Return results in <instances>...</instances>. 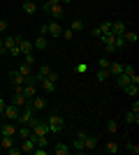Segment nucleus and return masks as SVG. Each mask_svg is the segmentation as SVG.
Masks as SVG:
<instances>
[{
	"label": "nucleus",
	"mask_w": 139,
	"mask_h": 155,
	"mask_svg": "<svg viewBox=\"0 0 139 155\" xmlns=\"http://www.w3.org/2000/svg\"><path fill=\"white\" fill-rule=\"evenodd\" d=\"M46 123H49V132H56V134H58L60 130H63V118H60L58 114H49Z\"/></svg>",
	"instance_id": "obj_1"
},
{
	"label": "nucleus",
	"mask_w": 139,
	"mask_h": 155,
	"mask_svg": "<svg viewBox=\"0 0 139 155\" xmlns=\"http://www.w3.org/2000/svg\"><path fill=\"white\" fill-rule=\"evenodd\" d=\"M46 35H51V37H60V35H63V26H60L56 19L49 21V23H46Z\"/></svg>",
	"instance_id": "obj_2"
},
{
	"label": "nucleus",
	"mask_w": 139,
	"mask_h": 155,
	"mask_svg": "<svg viewBox=\"0 0 139 155\" xmlns=\"http://www.w3.org/2000/svg\"><path fill=\"white\" fill-rule=\"evenodd\" d=\"M30 130H33L35 137H46V134H49V123H46V120H37Z\"/></svg>",
	"instance_id": "obj_3"
},
{
	"label": "nucleus",
	"mask_w": 139,
	"mask_h": 155,
	"mask_svg": "<svg viewBox=\"0 0 139 155\" xmlns=\"http://www.w3.org/2000/svg\"><path fill=\"white\" fill-rule=\"evenodd\" d=\"M19 111H21V107H16V104H5L2 114H5V118H9V120H16Z\"/></svg>",
	"instance_id": "obj_4"
},
{
	"label": "nucleus",
	"mask_w": 139,
	"mask_h": 155,
	"mask_svg": "<svg viewBox=\"0 0 139 155\" xmlns=\"http://www.w3.org/2000/svg\"><path fill=\"white\" fill-rule=\"evenodd\" d=\"M84 137H86V132H84V130H79V134L74 137V143H72V148L77 150V153H86V148H84Z\"/></svg>",
	"instance_id": "obj_5"
},
{
	"label": "nucleus",
	"mask_w": 139,
	"mask_h": 155,
	"mask_svg": "<svg viewBox=\"0 0 139 155\" xmlns=\"http://www.w3.org/2000/svg\"><path fill=\"white\" fill-rule=\"evenodd\" d=\"M21 141H23L21 143V153H33L35 150V137L33 134L28 137V139H21Z\"/></svg>",
	"instance_id": "obj_6"
},
{
	"label": "nucleus",
	"mask_w": 139,
	"mask_h": 155,
	"mask_svg": "<svg viewBox=\"0 0 139 155\" xmlns=\"http://www.w3.org/2000/svg\"><path fill=\"white\" fill-rule=\"evenodd\" d=\"M84 148H86V153H91V150L98 148V139H95V137H91L88 132H86V137H84Z\"/></svg>",
	"instance_id": "obj_7"
},
{
	"label": "nucleus",
	"mask_w": 139,
	"mask_h": 155,
	"mask_svg": "<svg viewBox=\"0 0 139 155\" xmlns=\"http://www.w3.org/2000/svg\"><path fill=\"white\" fill-rule=\"evenodd\" d=\"M19 49H21V56H23V53H33V51H35L33 42H28L26 37H21V39H19Z\"/></svg>",
	"instance_id": "obj_8"
},
{
	"label": "nucleus",
	"mask_w": 139,
	"mask_h": 155,
	"mask_svg": "<svg viewBox=\"0 0 139 155\" xmlns=\"http://www.w3.org/2000/svg\"><path fill=\"white\" fill-rule=\"evenodd\" d=\"M21 93H23V97H26V100H33V97L37 95V91H35L33 84H23V86H21Z\"/></svg>",
	"instance_id": "obj_9"
},
{
	"label": "nucleus",
	"mask_w": 139,
	"mask_h": 155,
	"mask_svg": "<svg viewBox=\"0 0 139 155\" xmlns=\"http://www.w3.org/2000/svg\"><path fill=\"white\" fill-rule=\"evenodd\" d=\"M104 32H111V21H104L102 26H98L95 30H93V35H95V37H100V35H104Z\"/></svg>",
	"instance_id": "obj_10"
},
{
	"label": "nucleus",
	"mask_w": 139,
	"mask_h": 155,
	"mask_svg": "<svg viewBox=\"0 0 139 155\" xmlns=\"http://www.w3.org/2000/svg\"><path fill=\"white\" fill-rule=\"evenodd\" d=\"M16 130H19V127H16L14 123H5V125H0V134H9V137H14V134H16Z\"/></svg>",
	"instance_id": "obj_11"
},
{
	"label": "nucleus",
	"mask_w": 139,
	"mask_h": 155,
	"mask_svg": "<svg viewBox=\"0 0 139 155\" xmlns=\"http://www.w3.org/2000/svg\"><path fill=\"white\" fill-rule=\"evenodd\" d=\"M30 104H33L35 111H40V109H44V107H46V100H44V97H40V95H35L33 100H30Z\"/></svg>",
	"instance_id": "obj_12"
},
{
	"label": "nucleus",
	"mask_w": 139,
	"mask_h": 155,
	"mask_svg": "<svg viewBox=\"0 0 139 155\" xmlns=\"http://www.w3.org/2000/svg\"><path fill=\"white\" fill-rule=\"evenodd\" d=\"M125 30H127V28H125V23H123V21H116V23L111 21V32H114V35H118V37H121Z\"/></svg>",
	"instance_id": "obj_13"
},
{
	"label": "nucleus",
	"mask_w": 139,
	"mask_h": 155,
	"mask_svg": "<svg viewBox=\"0 0 139 155\" xmlns=\"http://www.w3.org/2000/svg\"><path fill=\"white\" fill-rule=\"evenodd\" d=\"M40 84H42V91L44 93H53L56 91V81H51V79H42Z\"/></svg>",
	"instance_id": "obj_14"
},
{
	"label": "nucleus",
	"mask_w": 139,
	"mask_h": 155,
	"mask_svg": "<svg viewBox=\"0 0 139 155\" xmlns=\"http://www.w3.org/2000/svg\"><path fill=\"white\" fill-rule=\"evenodd\" d=\"M49 14H51L53 19H63V14H65V12H63V2H58V5H53L51 9H49Z\"/></svg>",
	"instance_id": "obj_15"
},
{
	"label": "nucleus",
	"mask_w": 139,
	"mask_h": 155,
	"mask_svg": "<svg viewBox=\"0 0 139 155\" xmlns=\"http://www.w3.org/2000/svg\"><path fill=\"white\" fill-rule=\"evenodd\" d=\"M125 120H127V123H130V125H137V123H139V111L130 109V111H127V114H125Z\"/></svg>",
	"instance_id": "obj_16"
},
{
	"label": "nucleus",
	"mask_w": 139,
	"mask_h": 155,
	"mask_svg": "<svg viewBox=\"0 0 139 155\" xmlns=\"http://www.w3.org/2000/svg\"><path fill=\"white\" fill-rule=\"evenodd\" d=\"M23 12H26V14H35V12H37L35 0H23Z\"/></svg>",
	"instance_id": "obj_17"
},
{
	"label": "nucleus",
	"mask_w": 139,
	"mask_h": 155,
	"mask_svg": "<svg viewBox=\"0 0 139 155\" xmlns=\"http://www.w3.org/2000/svg\"><path fill=\"white\" fill-rule=\"evenodd\" d=\"M121 37L125 39V44H134V42H137V32H134V30H125Z\"/></svg>",
	"instance_id": "obj_18"
},
{
	"label": "nucleus",
	"mask_w": 139,
	"mask_h": 155,
	"mask_svg": "<svg viewBox=\"0 0 139 155\" xmlns=\"http://www.w3.org/2000/svg\"><path fill=\"white\" fill-rule=\"evenodd\" d=\"M12 84H14V86H23V84H26V77H23L19 70L12 72Z\"/></svg>",
	"instance_id": "obj_19"
},
{
	"label": "nucleus",
	"mask_w": 139,
	"mask_h": 155,
	"mask_svg": "<svg viewBox=\"0 0 139 155\" xmlns=\"http://www.w3.org/2000/svg\"><path fill=\"white\" fill-rule=\"evenodd\" d=\"M9 146H14V137L2 134V137H0V148H9Z\"/></svg>",
	"instance_id": "obj_20"
},
{
	"label": "nucleus",
	"mask_w": 139,
	"mask_h": 155,
	"mask_svg": "<svg viewBox=\"0 0 139 155\" xmlns=\"http://www.w3.org/2000/svg\"><path fill=\"white\" fill-rule=\"evenodd\" d=\"M123 91H125L130 97H137V95H139V84H127Z\"/></svg>",
	"instance_id": "obj_21"
},
{
	"label": "nucleus",
	"mask_w": 139,
	"mask_h": 155,
	"mask_svg": "<svg viewBox=\"0 0 139 155\" xmlns=\"http://www.w3.org/2000/svg\"><path fill=\"white\" fill-rule=\"evenodd\" d=\"M116 84H118V86H121V88H125V86H127V84H132V79L127 77V74H123V72H121L118 77H116Z\"/></svg>",
	"instance_id": "obj_22"
},
{
	"label": "nucleus",
	"mask_w": 139,
	"mask_h": 155,
	"mask_svg": "<svg viewBox=\"0 0 139 155\" xmlns=\"http://www.w3.org/2000/svg\"><path fill=\"white\" fill-rule=\"evenodd\" d=\"M70 150H72V148L65 146V143H56V146H53V153H56V155H67Z\"/></svg>",
	"instance_id": "obj_23"
},
{
	"label": "nucleus",
	"mask_w": 139,
	"mask_h": 155,
	"mask_svg": "<svg viewBox=\"0 0 139 155\" xmlns=\"http://www.w3.org/2000/svg\"><path fill=\"white\" fill-rule=\"evenodd\" d=\"M121 72H123V65H121V63H109V74L118 77Z\"/></svg>",
	"instance_id": "obj_24"
},
{
	"label": "nucleus",
	"mask_w": 139,
	"mask_h": 155,
	"mask_svg": "<svg viewBox=\"0 0 139 155\" xmlns=\"http://www.w3.org/2000/svg\"><path fill=\"white\" fill-rule=\"evenodd\" d=\"M33 46H35V49H46V46H49V39L40 35V37H37V39L33 42Z\"/></svg>",
	"instance_id": "obj_25"
},
{
	"label": "nucleus",
	"mask_w": 139,
	"mask_h": 155,
	"mask_svg": "<svg viewBox=\"0 0 139 155\" xmlns=\"http://www.w3.org/2000/svg\"><path fill=\"white\" fill-rule=\"evenodd\" d=\"M16 132H19V137H21V139H28V137L33 134V130L28 127V125H21V127L16 130Z\"/></svg>",
	"instance_id": "obj_26"
},
{
	"label": "nucleus",
	"mask_w": 139,
	"mask_h": 155,
	"mask_svg": "<svg viewBox=\"0 0 139 155\" xmlns=\"http://www.w3.org/2000/svg\"><path fill=\"white\" fill-rule=\"evenodd\" d=\"M49 72H51V67H49V65H42V67H40V72L35 74V77H37V81H42V79H44L46 74H49Z\"/></svg>",
	"instance_id": "obj_27"
},
{
	"label": "nucleus",
	"mask_w": 139,
	"mask_h": 155,
	"mask_svg": "<svg viewBox=\"0 0 139 155\" xmlns=\"http://www.w3.org/2000/svg\"><path fill=\"white\" fill-rule=\"evenodd\" d=\"M116 130H118V123H116L114 118H109V120H107V132H111V134H116Z\"/></svg>",
	"instance_id": "obj_28"
},
{
	"label": "nucleus",
	"mask_w": 139,
	"mask_h": 155,
	"mask_svg": "<svg viewBox=\"0 0 139 155\" xmlns=\"http://www.w3.org/2000/svg\"><path fill=\"white\" fill-rule=\"evenodd\" d=\"M19 72H21V74H23V77H30V74H33V67H30V65H26V63H21Z\"/></svg>",
	"instance_id": "obj_29"
},
{
	"label": "nucleus",
	"mask_w": 139,
	"mask_h": 155,
	"mask_svg": "<svg viewBox=\"0 0 139 155\" xmlns=\"http://www.w3.org/2000/svg\"><path fill=\"white\" fill-rule=\"evenodd\" d=\"M70 30H72V32H77V30H84V21L74 19V21H72V26H70Z\"/></svg>",
	"instance_id": "obj_30"
},
{
	"label": "nucleus",
	"mask_w": 139,
	"mask_h": 155,
	"mask_svg": "<svg viewBox=\"0 0 139 155\" xmlns=\"http://www.w3.org/2000/svg\"><path fill=\"white\" fill-rule=\"evenodd\" d=\"M109 77H111V74H109V70H102V67L98 70V81H107Z\"/></svg>",
	"instance_id": "obj_31"
},
{
	"label": "nucleus",
	"mask_w": 139,
	"mask_h": 155,
	"mask_svg": "<svg viewBox=\"0 0 139 155\" xmlns=\"http://www.w3.org/2000/svg\"><path fill=\"white\" fill-rule=\"evenodd\" d=\"M23 63L33 67V65H35V53H23Z\"/></svg>",
	"instance_id": "obj_32"
},
{
	"label": "nucleus",
	"mask_w": 139,
	"mask_h": 155,
	"mask_svg": "<svg viewBox=\"0 0 139 155\" xmlns=\"http://www.w3.org/2000/svg\"><path fill=\"white\" fill-rule=\"evenodd\" d=\"M125 150H127L130 155H137V153H139V146H137V143H127Z\"/></svg>",
	"instance_id": "obj_33"
},
{
	"label": "nucleus",
	"mask_w": 139,
	"mask_h": 155,
	"mask_svg": "<svg viewBox=\"0 0 139 155\" xmlns=\"http://www.w3.org/2000/svg\"><path fill=\"white\" fill-rule=\"evenodd\" d=\"M118 150H121V148H118V146H116L114 141H109V143H107V153H111V155H114V153H118Z\"/></svg>",
	"instance_id": "obj_34"
},
{
	"label": "nucleus",
	"mask_w": 139,
	"mask_h": 155,
	"mask_svg": "<svg viewBox=\"0 0 139 155\" xmlns=\"http://www.w3.org/2000/svg\"><path fill=\"white\" fill-rule=\"evenodd\" d=\"M7 53H9V56H21V49H19V44H16V46H12V49H7Z\"/></svg>",
	"instance_id": "obj_35"
},
{
	"label": "nucleus",
	"mask_w": 139,
	"mask_h": 155,
	"mask_svg": "<svg viewBox=\"0 0 139 155\" xmlns=\"http://www.w3.org/2000/svg\"><path fill=\"white\" fill-rule=\"evenodd\" d=\"M63 39H67V42H70V39H74V32L70 30V28H67V30H63Z\"/></svg>",
	"instance_id": "obj_36"
},
{
	"label": "nucleus",
	"mask_w": 139,
	"mask_h": 155,
	"mask_svg": "<svg viewBox=\"0 0 139 155\" xmlns=\"http://www.w3.org/2000/svg\"><path fill=\"white\" fill-rule=\"evenodd\" d=\"M44 79H51V81H56V84H58V74H56V72H53V70L49 72V74H46Z\"/></svg>",
	"instance_id": "obj_37"
},
{
	"label": "nucleus",
	"mask_w": 139,
	"mask_h": 155,
	"mask_svg": "<svg viewBox=\"0 0 139 155\" xmlns=\"http://www.w3.org/2000/svg\"><path fill=\"white\" fill-rule=\"evenodd\" d=\"M100 67H102V70H109V58H102V60H100Z\"/></svg>",
	"instance_id": "obj_38"
},
{
	"label": "nucleus",
	"mask_w": 139,
	"mask_h": 155,
	"mask_svg": "<svg viewBox=\"0 0 139 155\" xmlns=\"http://www.w3.org/2000/svg\"><path fill=\"white\" fill-rule=\"evenodd\" d=\"M33 153H35V155H46V148H40V146H35Z\"/></svg>",
	"instance_id": "obj_39"
},
{
	"label": "nucleus",
	"mask_w": 139,
	"mask_h": 155,
	"mask_svg": "<svg viewBox=\"0 0 139 155\" xmlns=\"http://www.w3.org/2000/svg\"><path fill=\"white\" fill-rule=\"evenodd\" d=\"M7 150H9V155H21V148H14V146H9Z\"/></svg>",
	"instance_id": "obj_40"
},
{
	"label": "nucleus",
	"mask_w": 139,
	"mask_h": 155,
	"mask_svg": "<svg viewBox=\"0 0 139 155\" xmlns=\"http://www.w3.org/2000/svg\"><path fill=\"white\" fill-rule=\"evenodd\" d=\"M5 30H7V21H5V19H0V35H2Z\"/></svg>",
	"instance_id": "obj_41"
},
{
	"label": "nucleus",
	"mask_w": 139,
	"mask_h": 155,
	"mask_svg": "<svg viewBox=\"0 0 139 155\" xmlns=\"http://www.w3.org/2000/svg\"><path fill=\"white\" fill-rule=\"evenodd\" d=\"M104 51L107 53H114V51H116V46H114V44H104Z\"/></svg>",
	"instance_id": "obj_42"
},
{
	"label": "nucleus",
	"mask_w": 139,
	"mask_h": 155,
	"mask_svg": "<svg viewBox=\"0 0 139 155\" xmlns=\"http://www.w3.org/2000/svg\"><path fill=\"white\" fill-rule=\"evenodd\" d=\"M51 7H53V5H49V2H46V0H44V2H42V9H44L46 14H49V9H51Z\"/></svg>",
	"instance_id": "obj_43"
},
{
	"label": "nucleus",
	"mask_w": 139,
	"mask_h": 155,
	"mask_svg": "<svg viewBox=\"0 0 139 155\" xmlns=\"http://www.w3.org/2000/svg\"><path fill=\"white\" fill-rule=\"evenodd\" d=\"M40 35H42V37H46V23H42V28H40Z\"/></svg>",
	"instance_id": "obj_44"
},
{
	"label": "nucleus",
	"mask_w": 139,
	"mask_h": 155,
	"mask_svg": "<svg viewBox=\"0 0 139 155\" xmlns=\"http://www.w3.org/2000/svg\"><path fill=\"white\" fill-rule=\"evenodd\" d=\"M2 109H5V100L0 97V114H2Z\"/></svg>",
	"instance_id": "obj_45"
},
{
	"label": "nucleus",
	"mask_w": 139,
	"mask_h": 155,
	"mask_svg": "<svg viewBox=\"0 0 139 155\" xmlns=\"http://www.w3.org/2000/svg\"><path fill=\"white\" fill-rule=\"evenodd\" d=\"M46 2H49V5H58L60 0H46Z\"/></svg>",
	"instance_id": "obj_46"
},
{
	"label": "nucleus",
	"mask_w": 139,
	"mask_h": 155,
	"mask_svg": "<svg viewBox=\"0 0 139 155\" xmlns=\"http://www.w3.org/2000/svg\"><path fill=\"white\" fill-rule=\"evenodd\" d=\"M60 2H72V0H60Z\"/></svg>",
	"instance_id": "obj_47"
},
{
	"label": "nucleus",
	"mask_w": 139,
	"mask_h": 155,
	"mask_svg": "<svg viewBox=\"0 0 139 155\" xmlns=\"http://www.w3.org/2000/svg\"><path fill=\"white\" fill-rule=\"evenodd\" d=\"M0 46H2V37H0Z\"/></svg>",
	"instance_id": "obj_48"
},
{
	"label": "nucleus",
	"mask_w": 139,
	"mask_h": 155,
	"mask_svg": "<svg viewBox=\"0 0 139 155\" xmlns=\"http://www.w3.org/2000/svg\"><path fill=\"white\" fill-rule=\"evenodd\" d=\"M0 67H2V65H0Z\"/></svg>",
	"instance_id": "obj_49"
}]
</instances>
